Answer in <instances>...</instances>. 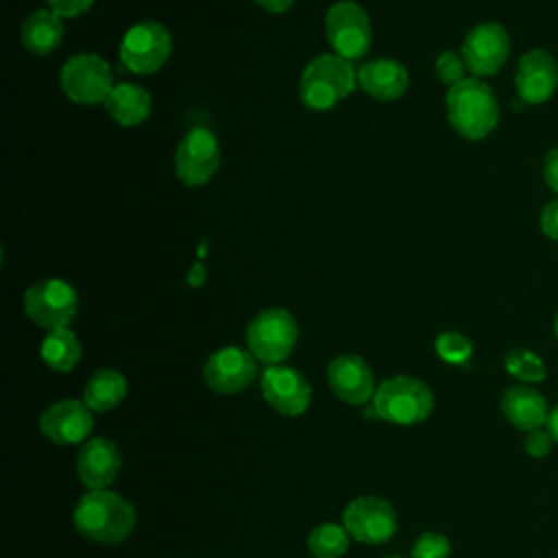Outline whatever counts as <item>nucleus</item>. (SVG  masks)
Masks as SVG:
<instances>
[{
  "mask_svg": "<svg viewBox=\"0 0 558 558\" xmlns=\"http://www.w3.org/2000/svg\"><path fill=\"white\" fill-rule=\"evenodd\" d=\"M76 532L98 545H118L131 536L137 523L135 508L113 490L85 493L72 514Z\"/></svg>",
  "mask_w": 558,
  "mask_h": 558,
  "instance_id": "nucleus-1",
  "label": "nucleus"
},
{
  "mask_svg": "<svg viewBox=\"0 0 558 558\" xmlns=\"http://www.w3.org/2000/svg\"><path fill=\"white\" fill-rule=\"evenodd\" d=\"M445 107L451 129L471 142L490 135L499 122L497 96L493 87L477 76L449 87Z\"/></svg>",
  "mask_w": 558,
  "mask_h": 558,
  "instance_id": "nucleus-2",
  "label": "nucleus"
},
{
  "mask_svg": "<svg viewBox=\"0 0 558 558\" xmlns=\"http://www.w3.org/2000/svg\"><path fill=\"white\" fill-rule=\"evenodd\" d=\"M357 85V72L351 61L338 54L314 57L299 81L301 102L312 111H327L344 100Z\"/></svg>",
  "mask_w": 558,
  "mask_h": 558,
  "instance_id": "nucleus-3",
  "label": "nucleus"
},
{
  "mask_svg": "<svg viewBox=\"0 0 558 558\" xmlns=\"http://www.w3.org/2000/svg\"><path fill=\"white\" fill-rule=\"evenodd\" d=\"M371 405L381 421L416 425L432 414L434 395L425 381L410 375H395L377 386Z\"/></svg>",
  "mask_w": 558,
  "mask_h": 558,
  "instance_id": "nucleus-4",
  "label": "nucleus"
},
{
  "mask_svg": "<svg viewBox=\"0 0 558 558\" xmlns=\"http://www.w3.org/2000/svg\"><path fill=\"white\" fill-rule=\"evenodd\" d=\"M299 340V325L283 307H268L246 325V349L262 364H281Z\"/></svg>",
  "mask_w": 558,
  "mask_h": 558,
  "instance_id": "nucleus-5",
  "label": "nucleus"
},
{
  "mask_svg": "<svg viewBox=\"0 0 558 558\" xmlns=\"http://www.w3.org/2000/svg\"><path fill=\"white\" fill-rule=\"evenodd\" d=\"M63 94L76 105L105 102L113 89V76L107 61L92 52L70 57L59 74Z\"/></svg>",
  "mask_w": 558,
  "mask_h": 558,
  "instance_id": "nucleus-6",
  "label": "nucleus"
},
{
  "mask_svg": "<svg viewBox=\"0 0 558 558\" xmlns=\"http://www.w3.org/2000/svg\"><path fill=\"white\" fill-rule=\"evenodd\" d=\"M24 312L48 331L68 327L78 312L76 290L63 279H41L26 288Z\"/></svg>",
  "mask_w": 558,
  "mask_h": 558,
  "instance_id": "nucleus-7",
  "label": "nucleus"
},
{
  "mask_svg": "<svg viewBox=\"0 0 558 558\" xmlns=\"http://www.w3.org/2000/svg\"><path fill=\"white\" fill-rule=\"evenodd\" d=\"M325 37L333 54L347 61L360 59L371 48V20L360 4L351 0L336 2L325 15Z\"/></svg>",
  "mask_w": 558,
  "mask_h": 558,
  "instance_id": "nucleus-8",
  "label": "nucleus"
},
{
  "mask_svg": "<svg viewBox=\"0 0 558 558\" xmlns=\"http://www.w3.org/2000/svg\"><path fill=\"white\" fill-rule=\"evenodd\" d=\"M172 52V37L159 22L133 24L120 41V61L135 74L157 72Z\"/></svg>",
  "mask_w": 558,
  "mask_h": 558,
  "instance_id": "nucleus-9",
  "label": "nucleus"
},
{
  "mask_svg": "<svg viewBox=\"0 0 558 558\" xmlns=\"http://www.w3.org/2000/svg\"><path fill=\"white\" fill-rule=\"evenodd\" d=\"M220 166V146L209 129H190L174 153V172L190 187L205 185Z\"/></svg>",
  "mask_w": 558,
  "mask_h": 558,
  "instance_id": "nucleus-10",
  "label": "nucleus"
},
{
  "mask_svg": "<svg viewBox=\"0 0 558 558\" xmlns=\"http://www.w3.org/2000/svg\"><path fill=\"white\" fill-rule=\"evenodd\" d=\"M342 525L349 536L364 545H381L397 534V512L381 497H357L347 504Z\"/></svg>",
  "mask_w": 558,
  "mask_h": 558,
  "instance_id": "nucleus-11",
  "label": "nucleus"
},
{
  "mask_svg": "<svg viewBox=\"0 0 558 558\" xmlns=\"http://www.w3.org/2000/svg\"><path fill=\"white\" fill-rule=\"evenodd\" d=\"M460 54L477 78L493 76L510 57V35L497 22H482L466 33Z\"/></svg>",
  "mask_w": 558,
  "mask_h": 558,
  "instance_id": "nucleus-12",
  "label": "nucleus"
},
{
  "mask_svg": "<svg viewBox=\"0 0 558 558\" xmlns=\"http://www.w3.org/2000/svg\"><path fill=\"white\" fill-rule=\"evenodd\" d=\"M257 375V360L248 349L222 347L203 366V379L218 395H233L251 386Z\"/></svg>",
  "mask_w": 558,
  "mask_h": 558,
  "instance_id": "nucleus-13",
  "label": "nucleus"
},
{
  "mask_svg": "<svg viewBox=\"0 0 558 558\" xmlns=\"http://www.w3.org/2000/svg\"><path fill=\"white\" fill-rule=\"evenodd\" d=\"M514 87L523 102L543 105L558 89V61L545 48H532L521 54L514 70Z\"/></svg>",
  "mask_w": 558,
  "mask_h": 558,
  "instance_id": "nucleus-14",
  "label": "nucleus"
},
{
  "mask_svg": "<svg viewBox=\"0 0 558 558\" xmlns=\"http://www.w3.org/2000/svg\"><path fill=\"white\" fill-rule=\"evenodd\" d=\"M262 395L283 416H299L310 408L312 388L292 366L275 364L262 373Z\"/></svg>",
  "mask_w": 558,
  "mask_h": 558,
  "instance_id": "nucleus-15",
  "label": "nucleus"
},
{
  "mask_svg": "<svg viewBox=\"0 0 558 558\" xmlns=\"http://www.w3.org/2000/svg\"><path fill=\"white\" fill-rule=\"evenodd\" d=\"M39 427L46 440L65 447V445H76L87 440V436L94 429V418L85 401L61 399L44 410L39 418Z\"/></svg>",
  "mask_w": 558,
  "mask_h": 558,
  "instance_id": "nucleus-16",
  "label": "nucleus"
},
{
  "mask_svg": "<svg viewBox=\"0 0 558 558\" xmlns=\"http://www.w3.org/2000/svg\"><path fill=\"white\" fill-rule=\"evenodd\" d=\"M327 384L331 392L351 405H362L375 395V377L371 366L353 353L338 355L327 366Z\"/></svg>",
  "mask_w": 558,
  "mask_h": 558,
  "instance_id": "nucleus-17",
  "label": "nucleus"
},
{
  "mask_svg": "<svg viewBox=\"0 0 558 558\" xmlns=\"http://www.w3.org/2000/svg\"><path fill=\"white\" fill-rule=\"evenodd\" d=\"M122 469V456L109 438H89L76 456V473L83 486L92 490L107 488Z\"/></svg>",
  "mask_w": 558,
  "mask_h": 558,
  "instance_id": "nucleus-18",
  "label": "nucleus"
},
{
  "mask_svg": "<svg viewBox=\"0 0 558 558\" xmlns=\"http://www.w3.org/2000/svg\"><path fill=\"white\" fill-rule=\"evenodd\" d=\"M499 408L506 421L521 432L538 429L547 425V418H549V405L545 397L527 384H514L506 388L501 395Z\"/></svg>",
  "mask_w": 558,
  "mask_h": 558,
  "instance_id": "nucleus-19",
  "label": "nucleus"
},
{
  "mask_svg": "<svg viewBox=\"0 0 558 558\" xmlns=\"http://www.w3.org/2000/svg\"><path fill=\"white\" fill-rule=\"evenodd\" d=\"M410 83L408 70L395 59H375L357 70V85L375 100H397Z\"/></svg>",
  "mask_w": 558,
  "mask_h": 558,
  "instance_id": "nucleus-20",
  "label": "nucleus"
},
{
  "mask_svg": "<svg viewBox=\"0 0 558 558\" xmlns=\"http://www.w3.org/2000/svg\"><path fill=\"white\" fill-rule=\"evenodd\" d=\"M20 37L28 52L48 54L63 39V17L50 9H39L22 22Z\"/></svg>",
  "mask_w": 558,
  "mask_h": 558,
  "instance_id": "nucleus-21",
  "label": "nucleus"
},
{
  "mask_svg": "<svg viewBox=\"0 0 558 558\" xmlns=\"http://www.w3.org/2000/svg\"><path fill=\"white\" fill-rule=\"evenodd\" d=\"M109 116L122 126H135L150 113V94L135 83H116L105 100Z\"/></svg>",
  "mask_w": 558,
  "mask_h": 558,
  "instance_id": "nucleus-22",
  "label": "nucleus"
},
{
  "mask_svg": "<svg viewBox=\"0 0 558 558\" xmlns=\"http://www.w3.org/2000/svg\"><path fill=\"white\" fill-rule=\"evenodd\" d=\"M124 397L126 379L120 371L113 368L96 371L83 388V401L92 412H109L116 405H120Z\"/></svg>",
  "mask_w": 558,
  "mask_h": 558,
  "instance_id": "nucleus-23",
  "label": "nucleus"
},
{
  "mask_svg": "<svg viewBox=\"0 0 558 558\" xmlns=\"http://www.w3.org/2000/svg\"><path fill=\"white\" fill-rule=\"evenodd\" d=\"M39 353L48 368H52L57 373H68L81 360V342H78L76 333L68 327L50 329L46 333V338L41 340Z\"/></svg>",
  "mask_w": 558,
  "mask_h": 558,
  "instance_id": "nucleus-24",
  "label": "nucleus"
},
{
  "mask_svg": "<svg viewBox=\"0 0 558 558\" xmlns=\"http://www.w3.org/2000/svg\"><path fill=\"white\" fill-rule=\"evenodd\" d=\"M349 549V532L338 523H320L307 536V551L314 558H340Z\"/></svg>",
  "mask_w": 558,
  "mask_h": 558,
  "instance_id": "nucleus-25",
  "label": "nucleus"
},
{
  "mask_svg": "<svg viewBox=\"0 0 558 558\" xmlns=\"http://www.w3.org/2000/svg\"><path fill=\"white\" fill-rule=\"evenodd\" d=\"M504 366L521 384H541L547 377L545 360L527 347L510 349L504 357Z\"/></svg>",
  "mask_w": 558,
  "mask_h": 558,
  "instance_id": "nucleus-26",
  "label": "nucleus"
},
{
  "mask_svg": "<svg viewBox=\"0 0 558 558\" xmlns=\"http://www.w3.org/2000/svg\"><path fill=\"white\" fill-rule=\"evenodd\" d=\"M438 357L447 364H464L473 355V342L460 331H442L434 340Z\"/></svg>",
  "mask_w": 558,
  "mask_h": 558,
  "instance_id": "nucleus-27",
  "label": "nucleus"
},
{
  "mask_svg": "<svg viewBox=\"0 0 558 558\" xmlns=\"http://www.w3.org/2000/svg\"><path fill=\"white\" fill-rule=\"evenodd\" d=\"M451 556V543L440 532H423L414 545L410 558H449Z\"/></svg>",
  "mask_w": 558,
  "mask_h": 558,
  "instance_id": "nucleus-28",
  "label": "nucleus"
},
{
  "mask_svg": "<svg viewBox=\"0 0 558 558\" xmlns=\"http://www.w3.org/2000/svg\"><path fill=\"white\" fill-rule=\"evenodd\" d=\"M434 68H436L438 78H440L445 85H449V87H453L456 83H460V81L466 78V76H464L466 63H464L462 54H458V52H453V50L440 52V54L436 57V65H434Z\"/></svg>",
  "mask_w": 558,
  "mask_h": 558,
  "instance_id": "nucleus-29",
  "label": "nucleus"
},
{
  "mask_svg": "<svg viewBox=\"0 0 558 558\" xmlns=\"http://www.w3.org/2000/svg\"><path fill=\"white\" fill-rule=\"evenodd\" d=\"M554 447V438L547 429L538 427V429H532V432H525V438H523V449L530 458H545Z\"/></svg>",
  "mask_w": 558,
  "mask_h": 558,
  "instance_id": "nucleus-30",
  "label": "nucleus"
},
{
  "mask_svg": "<svg viewBox=\"0 0 558 558\" xmlns=\"http://www.w3.org/2000/svg\"><path fill=\"white\" fill-rule=\"evenodd\" d=\"M538 225H541V231H543L545 238L558 242V198H556V201H549V203L541 209Z\"/></svg>",
  "mask_w": 558,
  "mask_h": 558,
  "instance_id": "nucleus-31",
  "label": "nucleus"
},
{
  "mask_svg": "<svg viewBox=\"0 0 558 558\" xmlns=\"http://www.w3.org/2000/svg\"><path fill=\"white\" fill-rule=\"evenodd\" d=\"M92 4H94V0H48L50 11H54L61 17H76L85 11H89Z\"/></svg>",
  "mask_w": 558,
  "mask_h": 558,
  "instance_id": "nucleus-32",
  "label": "nucleus"
},
{
  "mask_svg": "<svg viewBox=\"0 0 558 558\" xmlns=\"http://www.w3.org/2000/svg\"><path fill=\"white\" fill-rule=\"evenodd\" d=\"M543 179L547 187L558 196V146H551L543 159Z\"/></svg>",
  "mask_w": 558,
  "mask_h": 558,
  "instance_id": "nucleus-33",
  "label": "nucleus"
},
{
  "mask_svg": "<svg viewBox=\"0 0 558 558\" xmlns=\"http://www.w3.org/2000/svg\"><path fill=\"white\" fill-rule=\"evenodd\" d=\"M262 9H266L268 13H283L292 7L294 0H255Z\"/></svg>",
  "mask_w": 558,
  "mask_h": 558,
  "instance_id": "nucleus-34",
  "label": "nucleus"
},
{
  "mask_svg": "<svg viewBox=\"0 0 558 558\" xmlns=\"http://www.w3.org/2000/svg\"><path fill=\"white\" fill-rule=\"evenodd\" d=\"M205 268L201 266V264H196V266H192L190 268V272H187V283L192 286V288H201L203 283H205Z\"/></svg>",
  "mask_w": 558,
  "mask_h": 558,
  "instance_id": "nucleus-35",
  "label": "nucleus"
},
{
  "mask_svg": "<svg viewBox=\"0 0 558 558\" xmlns=\"http://www.w3.org/2000/svg\"><path fill=\"white\" fill-rule=\"evenodd\" d=\"M547 432L551 434L554 442L558 445V403L549 410V418H547Z\"/></svg>",
  "mask_w": 558,
  "mask_h": 558,
  "instance_id": "nucleus-36",
  "label": "nucleus"
},
{
  "mask_svg": "<svg viewBox=\"0 0 558 558\" xmlns=\"http://www.w3.org/2000/svg\"><path fill=\"white\" fill-rule=\"evenodd\" d=\"M554 333H556V338H558V312H556V318H554Z\"/></svg>",
  "mask_w": 558,
  "mask_h": 558,
  "instance_id": "nucleus-37",
  "label": "nucleus"
},
{
  "mask_svg": "<svg viewBox=\"0 0 558 558\" xmlns=\"http://www.w3.org/2000/svg\"><path fill=\"white\" fill-rule=\"evenodd\" d=\"M388 558H403V556H388Z\"/></svg>",
  "mask_w": 558,
  "mask_h": 558,
  "instance_id": "nucleus-38",
  "label": "nucleus"
}]
</instances>
